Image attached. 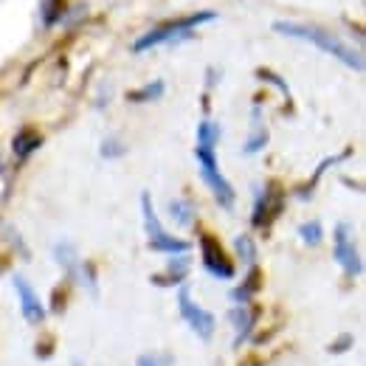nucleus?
<instances>
[{"instance_id": "22", "label": "nucleus", "mask_w": 366, "mask_h": 366, "mask_svg": "<svg viewBox=\"0 0 366 366\" xmlns=\"http://www.w3.org/2000/svg\"><path fill=\"white\" fill-rule=\"evenodd\" d=\"M124 149H127V147H124L122 141H116V138H107V141L102 144V155H104V158H119V155H124Z\"/></svg>"}, {"instance_id": "15", "label": "nucleus", "mask_w": 366, "mask_h": 366, "mask_svg": "<svg viewBox=\"0 0 366 366\" xmlns=\"http://www.w3.org/2000/svg\"><path fill=\"white\" fill-rule=\"evenodd\" d=\"M54 254H56V262H59V265H62L68 274H79V271H82V262L76 259V251H74V245H68V242H59Z\"/></svg>"}, {"instance_id": "19", "label": "nucleus", "mask_w": 366, "mask_h": 366, "mask_svg": "<svg viewBox=\"0 0 366 366\" xmlns=\"http://www.w3.org/2000/svg\"><path fill=\"white\" fill-rule=\"evenodd\" d=\"M169 214L175 217V223L189 226L192 217H194V206H192L189 200H169Z\"/></svg>"}, {"instance_id": "13", "label": "nucleus", "mask_w": 366, "mask_h": 366, "mask_svg": "<svg viewBox=\"0 0 366 366\" xmlns=\"http://www.w3.org/2000/svg\"><path fill=\"white\" fill-rule=\"evenodd\" d=\"M259 285H262V274H259L257 268H251V274L245 276V282H242L239 287H234V290H231V299H234V302H239V305H248V302H251V296L259 290Z\"/></svg>"}, {"instance_id": "20", "label": "nucleus", "mask_w": 366, "mask_h": 366, "mask_svg": "<svg viewBox=\"0 0 366 366\" xmlns=\"http://www.w3.org/2000/svg\"><path fill=\"white\" fill-rule=\"evenodd\" d=\"M234 245H237V254H239V259H242V262H248V265H254V259H257V248H254V239H251L248 234H239Z\"/></svg>"}, {"instance_id": "14", "label": "nucleus", "mask_w": 366, "mask_h": 366, "mask_svg": "<svg viewBox=\"0 0 366 366\" xmlns=\"http://www.w3.org/2000/svg\"><path fill=\"white\" fill-rule=\"evenodd\" d=\"M161 96H164V82L155 79V82H149V85H144V88H136V91L127 93V102L144 104V102H155V99H161Z\"/></svg>"}, {"instance_id": "26", "label": "nucleus", "mask_w": 366, "mask_h": 366, "mask_svg": "<svg viewBox=\"0 0 366 366\" xmlns=\"http://www.w3.org/2000/svg\"><path fill=\"white\" fill-rule=\"evenodd\" d=\"M245 366H259V364H257V361H251V364H245Z\"/></svg>"}, {"instance_id": "7", "label": "nucleus", "mask_w": 366, "mask_h": 366, "mask_svg": "<svg viewBox=\"0 0 366 366\" xmlns=\"http://www.w3.org/2000/svg\"><path fill=\"white\" fill-rule=\"evenodd\" d=\"M178 310H181L183 321L200 335V338H212V332H214V316L209 313V310H203L197 302H192V296H189V290L183 287L181 293H178Z\"/></svg>"}, {"instance_id": "25", "label": "nucleus", "mask_w": 366, "mask_h": 366, "mask_svg": "<svg viewBox=\"0 0 366 366\" xmlns=\"http://www.w3.org/2000/svg\"><path fill=\"white\" fill-rule=\"evenodd\" d=\"M136 366H169V361H161L158 355H141Z\"/></svg>"}, {"instance_id": "9", "label": "nucleus", "mask_w": 366, "mask_h": 366, "mask_svg": "<svg viewBox=\"0 0 366 366\" xmlns=\"http://www.w3.org/2000/svg\"><path fill=\"white\" fill-rule=\"evenodd\" d=\"M11 282H14V290H17V296H20V307H23L26 321H29V324H43V321H46V307H43L37 290L26 282V276H20V274L14 276Z\"/></svg>"}, {"instance_id": "24", "label": "nucleus", "mask_w": 366, "mask_h": 366, "mask_svg": "<svg viewBox=\"0 0 366 366\" xmlns=\"http://www.w3.org/2000/svg\"><path fill=\"white\" fill-rule=\"evenodd\" d=\"M350 344H352V335H350V332H344V335H341L335 344H330V352H344Z\"/></svg>"}, {"instance_id": "12", "label": "nucleus", "mask_w": 366, "mask_h": 366, "mask_svg": "<svg viewBox=\"0 0 366 366\" xmlns=\"http://www.w3.org/2000/svg\"><path fill=\"white\" fill-rule=\"evenodd\" d=\"M189 274V259L186 257H172V262H169V268H167V274L164 276H152V282L155 285H181L183 279Z\"/></svg>"}, {"instance_id": "5", "label": "nucleus", "mask_w": 366, "mask_h": 366, "mask_svg": "<svg viewBox=\"0 0 366 366\" xmlns=\"http://www.w3.org/2000/svg\"><path fill=\"white\" fill-rule=\"evenodd\" d=\"M282 209H285V189H282L276 181H271L265 189H262V194L257 197V203H254L251 226H254V229H265V226H271L276 217L282 214Z\"/></svg>"}, {"instance_id": "4", "label": "nucleus", "mask_w": 366, "mask_h": 366, "mask_svg": "<svg viewBox=\"0 0 366 366\" xmlns=\"http://www.w3.org/2000/svg\"><path fill=\"white\" fill-rule=\"evenodd\" d=\"M194 158H197V164H200V175H203V181H206V186L212 189V194L217 197V203L226 206V209H231V206H234V186H231V183L226 181V175L220 172L214 149H203V147H197V149H194Z\"/></svg>"}, {"instance_id": "18", "label": "nucleus", "mask_w": 366, "mask_h": 366, "mask_svg": "<svg viewBox=\"0 0 366 366\" xmlns=\"http://www.w3.org/2000/svg\"><path fill=\"white\" fill-rule=\"evenodd\" d=\"M65 9H68V0H43V23L46 26H56L62 17H65Z\"/></svg>"}, {"instance_id": "23", "label": "nucleus", "mask_w": 366, "mask_h": 366, "mask_svg": "<svg viewBox=\"0 0 366 366\" xmlns=\"http://www.w3.org/2000/svg\"><path fill=\"white\" fill-rule=\"evenodd\" d=\"M257 79H265V82H271V85H276V88H279V91L285 93V96H287V85H285V79H279V76H276L274 71H268V68H257Z\"/></svg>"}, {"instance_id": "6", "label": "nucleus", "mask_w": 366, "mask_h": 366, "mask_svg": "<svg viewBox=\"0 0 366 366\" xmlns=\"http://www.w3.org/2000/svg\"><path fill=\"white\" fill-rule=\"evenodd\" d=\"M335 245H332V254H335V262L344 268V274L350 276H358L364 271V262L358 257V248L352 242V229L347 223H338L335 226Z\"/></svg>"}, {"instance_id": "27", "label": "nucleus", "mask_w": 366, "mask_h": 366, "mask_svg": "<svg viewBox=\"0 0 366 366\" xmlns=\"http://www.w3.org/2000/svg\"><path fill=\"white\" fill-rule=\"evenodd\" d=\"M71 366H82V364H79V361H74V364H71Z\"/></svg>"}, {"instance_id": "1", "label": "nucleus", "mask_w": 366, "mask_h": 366, "mask_svg": "<svg viewBox=\"0 0 366 366\" xmlns=\"http://www.w3.org/2000/svg\"><path fill=\"white\" fill-rule=\"evenodd\" d=\"M274 31L282 37H296V40H307L316 48H321L324 54L335 56L338 62H344L352 71H364V56L361 51H355L352 46H347L344 40H338L335 34L324 31L319 26H307V23H293V20H276Z\"/></svg>"}, {"instance_id": "16", "label": "nucleus", "mask_w": 366, "mask_h": 366, "mask_svg": "<svg viewBox=\"0 0 366 366\" xmlns=\"http://www.w3.org/2000/svg\"><path fill=\"white\" fill-rule=\"evenodd\" d=\"M265 144H268V130H265V124H259V119H257V113H254V130H251V136L245 141L242 152H245V155H254V152H259Z\"/></svg>"}, {"instance_id": "21", "label": "nucleus", "mask_w": 366, "mask_h": 366, "mask_svg": "<svg viewBox=\"0 0 366 366\" xmlns=\"http://www.w3.org/2000/svg\"><path fill=\"white\" fill-rule=\"evenodd\" d=\"M299 234H302V239H305L307 245H319L321 239H324V229H321L319 220H310V223H305V226L299 229Z\"/></svg>"}, {"instance_id": "11", "label": "nucleus", "mask_w": 366, "mask_h": 366, "mask_svg": "<svg viewBox=\"0 0 366 366\" xmlns=\"http://www.w3.org/2000/svg\"><path fill=\"white\" fill-rule=\"evenodd\" d=\"M257 316H259V310H248V305H239V307H234V310H231V321H234V327H237L234 347H239V344L248 338V332L254 330Z\"/></svg>"}, {"instance_id": "3", "label": "nucleus", "mask_w": 366, "mask_h": 366, "mask_svg": "<svg viewBox=\"0 0 366 366\" xmlns=\"http://www.w3.org/2000/svg\"><path fill=\"white\" fill-rule=\"evenodd\" d=\"M141 212H144V229H147V242L152 251L158 254H186L189 251V242L186 239H178L172 234H167V229L161 226L158 214H155V206H152V197L144 192L141 194Z\"/></svg>"}, {"instance_id": "17", "label": "nucleus", "mask_w": 366, "mask_h": 366, "mask_svg": "<svg viewBox=\"0 0 366 366\" xmlns=\"http://www.w3.org/2000/svg\"><path fill=\"white\" fill-rule=\"evenodd\" d=\"M217 141H220V124L217 122H200V127H197V147L214 149Z\"/></svg>"}, {"instance_id": "2", "label": "nucleus", "mask_w": 366, "mask_h": 366, "mask_svg": "<svg viewBox=\"0 0 366 366\" xmlns=\"http://www.w3.org/2000/svg\"><path fill=\"white\" fill-rule=\"evenodd\" d=\"M214 17H217L214 11H194V14H186V17L167 20V23H161V26L149 29L144 37H138L136 43H133V51L141 54V51H147V48L164 46V43H181V40L194 34V29H197L200 23H212Z\"/></svg>"}, {"instance_id": "8", "label": "nucleus", "mask_w": 366, "mask_h": 366, "mask_svg": "<svg viewBox=\"0 0 366 366\" xmlns=\"http://www.w3.org/2000/svg\"><path fill=\"white\" fill-rule=\"evenodd\" d=\"M200 257H203V265L212 276H217V279H231L234 276V262L226 257L223 245L212 234L200 237Z\"/></svg>"}, {"instance_id": "10", "label": "nucleus", "mask_w": 366, "mask_h": 366, "mask_svg": "<svg viewBox=\"0 0 366 366\" xmlns=\"http://www.w3.org/2000/svg\"><path fill=\"white\" fill-rule=\"evenodd\" d=\"M40 144H43V136L34 127H23V130H17L14 138H11V152L17 158H29L34 149H40Z\"/></svg>"}]
</instances>
